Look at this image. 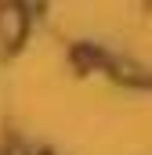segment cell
<instances>
[{"instance_id": "1", "label": "cell", "mask_w": 152, "mask_h": 155, "mask_svg": "<svg viewBox=\"0 0 152 155\" xmlns=\"http://www.w3.org/2000/svg\"><path fill=\"white\" fill-rule=\"evenodd\" d=\"M22 36H26V15H22V7H15V4L0 7V40L7 47H18Z\"/></svg>"}]
</instances>
